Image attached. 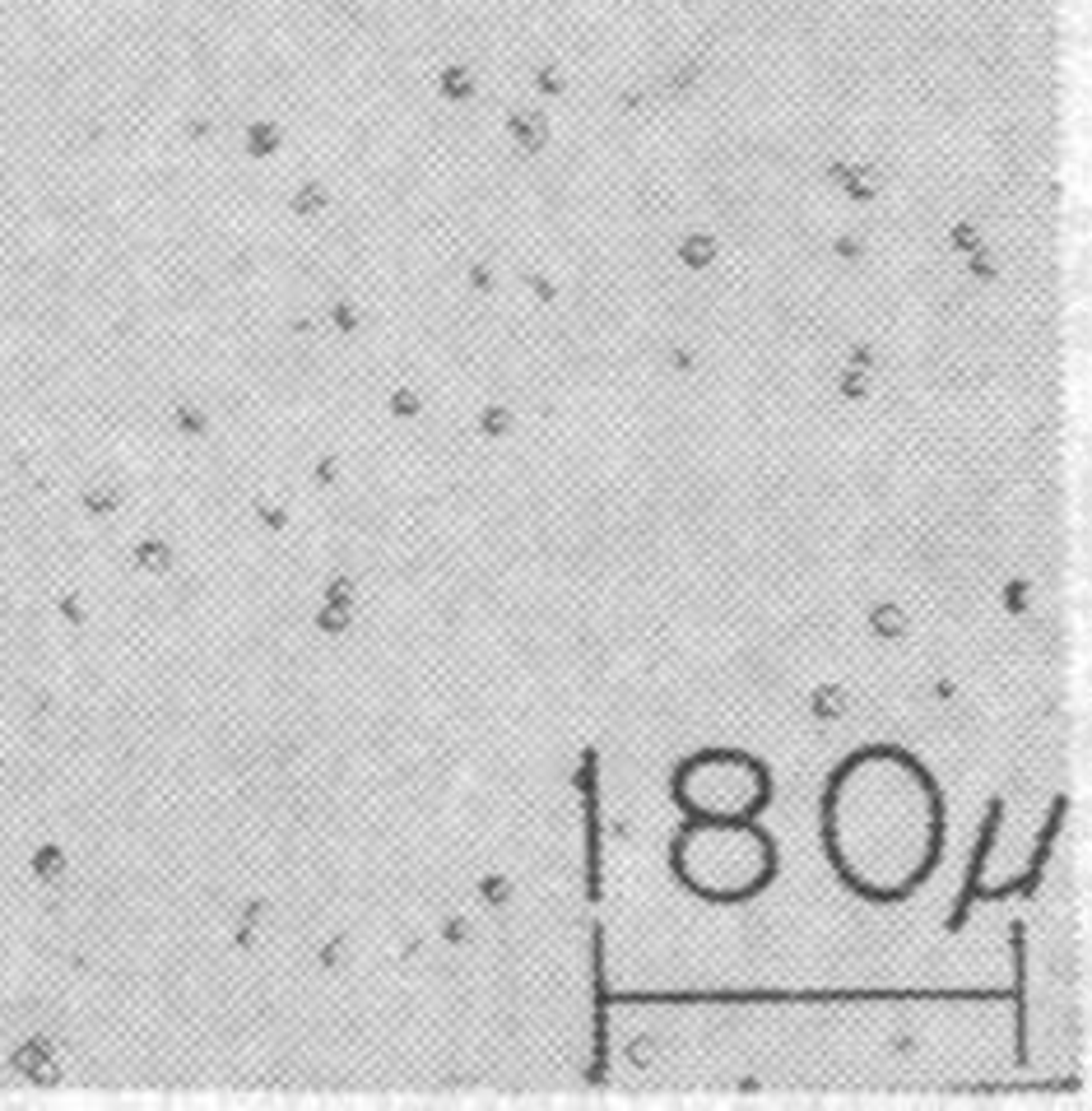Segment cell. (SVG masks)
Wrapping results in <instances>:
<instances>
[{
  "label": "cell",
  "instance_id": "5b68a950",
  "mask_svg": "<svg viewBox=\"0 0 1092 1111\" xmlns=\"http://www.w3.org/2000/svg\"><path fill=\"white\" fill-rule=\"evenodd\" d=\"M56 1056H61V1037H56L52 1028H23L15 1042L5 1046V1069L15 1074L23 1089H29L33 1074L42 1069V1065H52ZM29 1093H33V1089H29Z\"/></svg>",
  "mask_w": 1092,
  "mask_h": 1111
},
{
  "label": "cell",
  "instance_id": "8992f818",
  "mask_svg": "<svg viewBox=\"0 0 1092 1111\" xmlns=\"http://www.w3.org/2000/svg\"><path fill=\"white\" fill-rule=\"evenodd\" d=\"M238 154L246 163H275L279 154H289V126H284L279 117H242L238 126Z\"/></svg>",
  "mask_w": 1092,
  "mask_h": 1111
},
{
  "label": "cell",
  "instance_id": "7a4b0ae2",
  "mask_svg": "<svg viewBox=\"0 0 1092 1111\" xmlns=\"http://www.w3.org/2000/svg\"><path fill=\"white\" fill-rule=\"evenodd\" d=\"M948 805L921 758L897 744L855 749L827 776L823 846L851 893L902 903L944 856Z\"/></svg>",
  "mask_w": 1092,
  "mask_h": 1111
},
{
  "label": "cell",
  "instance_id": "ba28073f",
  "mask_svg": "<svg viewBox=\"0 0 1092 1111\" xmlns=\"http://www.w3.org/2000/svg\"><path fill=\"white\" fill-rule=\"evenodd\" d=\"M335 201V187L321 177H303L293 191H284V214L293 219V224H316V219H326V209Z\"/></svg>",
  "mask_w": 1092,
  "mask_h": 1111
},
{
  "label": "cell",
  "instance_id": "8fae6325",
  "mask_svg": "<svg viewBox=\"0 0 1092 1111\" xmlns=\"http://www.w3.org/2000/svg\"><path fill=\"white\" fill-rule=\"evenodd\" d=\"M15 5H42V0H15Z\"/></svg>",
  "mask_w": 1092,
  "mask_h": 1111
},
{
  "label": "cell",
  "instance_id": "9c48e42d",
  "mask_svg": "<svg viewBox=\"0 0 1092 1111\" xmlns=\"http://www.w3.org/2000/svg\"><path fill=\"white\" fill-rule=\"evenodd\" d=\"M326 326L335 330V335H344V340H354L358 335V326H363V312L349 303V298H335V303H326Z\"/></svg>",
  "mask_w": 1092,
  "mask_h": 1111
},
{
  "label": "cell",
  "instance_id": "30bf717a",
  "mask_svg": "<svg viewBox=\"0 0 1092 1111\" xmlns=\"http://www.w3.org/2000/svg\"><path fill=\"white\" fill-rule=\"evenodd\" d=\"M446 93H469V80L461 70H446Z\"/></svg>",
  "mask_w": 1092,
  "mask_h": 1111
},
{
  "label": "cell",
  "instance_id": "277c9868",
  "mask_svg": "<svg viewBox=\"0 0 1092 1111\" xmlns=\"http://www.w3.org/2000/svg\"><path fill=\"white\" fill-rule=\"evenodd\" d=\"M772 800V772L744 749H698L674 768V805L684 819L749 823Z\"/></svg>",
  "mask_w": 1092,
  "mask_h": 1111
},
{
  "label": "cell",
  "instance_id": "52a82bcc",
  "mask_svg": "<svg viewBox=\"0 0 1092 1111\" xmlns=\"http://www.w3.org/2000/svg\"><path fill=\"white\" fill-rule=\"evenodd\" d=\"M23 874H29L37 888H61V884H66L70 879V846H66V837H56V833L33 837L29 851H23Z\"/></svg>",
  "mask_w": 1092,
  "mask_h": 1111
},
{
  "label": "cell",
  "instance_id": "3957f363",
  "mask_svg": "<svg viewBox=\"0 0 1092 1111\" xmlns=\"http://www.w3.org/2000/svg\"><path fill=\"white\" fill-rule=\"evenodd\" d=\"M674 874L702 903H749L776 874V846L758 819H688L669 846Z\"/></svg>",
  "mask_w": 1092,
  "mask_h": 1111
},
{
  "label": "cell",
  "instance_id": "6da1fadb",
  "mask_svg": "<svg viewBox=\"0 0 1092 1111\" xmlns=\"http://www.w3.org/2000/svg\"><path fill=\"white\" fill-rule=\"evenodd\" d=\"M307 0H0V888L168 749L321 321L265 172ZM242 549V545H238Z\"/></svg>",
  "mask_w": 1092,
  "mask_h": 1111
}]
</instances>
